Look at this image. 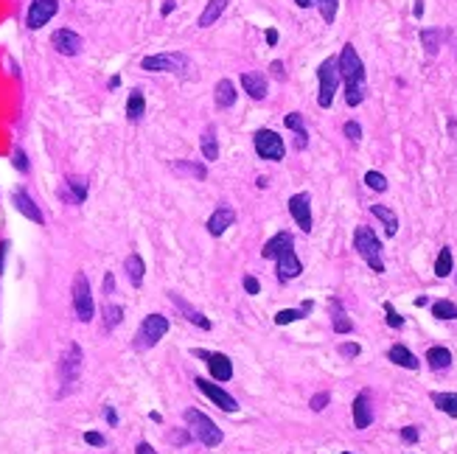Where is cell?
Instances as JSON below:
<instances>
[{
    "mask_svg": "<svg viewBox=\"0 0 457 454\" xmlns=\"http://www.w3.org/2000/svg\"><path fill=\"white\" fill-rule=\"evenodd\" d=\"M337 70H340V79L345 82V104L359 107L367 96V79H365V65L351 42L343 45V51L337 56Z\"/></svg>",
    "mask_w": 457,
    "mask_h": 454,
    "instance_id": "6da1fadb",
    "label": "cell"
},
{
    "mask_svg": "<svg viewBox=\"0 0 457 454\" xmlns=\"http://www.w3.org/2000/svg\"><path fill=\"white\" fill-rule=\"evenodd\" d=\"M183 418H185V427H188V435L191 438H197L202 446H208V449H217L222 441H225V435H222V429L205 415V412H200V410H185L183 412Z\"/></svg>",
    "mask_w": 457,
    "mask_h": 454,
    "instance_id": "7a4b0ae2",
    "label": "cell"
},
{
    "mask_svg": "<svg viewBox=\"0 0 457 454\" xmlns=\"http://www.w3.org/2000/svg\"><path fill=\"white\" fill-rule=\"evenodd\" d=\"M353 250L365 258V264L373 269V272H384V261H382V241L376 238V233L370 227L359 225L353 233Z\"/></svg>",
    "mask_w": 457,
    "mask_h": 454,
    "instance_id": "3957f363",
    "label": "cell"
},
{
    "mask_svg": "<svg viewBox=\"0 0 457 454\" xmlns=\"http://www.w3.org/2000/svg\"><path fill=\"white\" fill-rule=\"evenodd\" d=\"M317 79H320V96H317V104L323 110H329L334 104V96H337V87H340V70H337V56H329L326 62H320L317 68Z\"/></svg>",
    "mask_w": 457,
    "mask_h": 454,
    "instance_id": "277c9868",
    "label": "cell"
},
{
    "mask_svg": "<svg viewBox=\"0 0 457 454\" xmlns=\"http://www.w3.org/2000/svg\"><path fill=\"white\" fill-rule=\"evenodd\" d=\"M169 329H171V323H169V317H163V314H149V317H143V323H140V329H138V334H135V348H138V350L154 348L157 342L169 334Z\"/></svg>",
    "mask_w": 457,
    "mask_h": 454,
    "instance_id": "5b68a950",
    "label": "cell"
},
{
    "mask_svg": "<svg viewBox=\"0 0 457 454\" xmlns=\"http://www.w3.org/2000/svg\"><path fill=\"white\" fill-rule=\"evenodd\" d=\"M82 362H85L82 348H79L76 342H71L68 350H65V356L59 359V376H62V384H65L59 395H68V393L76 387V381H79V376H82Z\"/></svg>",
    "mask_w": 457,
    "mask_h": 454,
    "instance_id": "8992f818",
    "label": "cell"
},
{
    "mask_svg": "<svg viewBox=\"0 0 457 454\" xmlns=\"http://www.w3.org/2000/svg\"><path fill=\"white\" fill-rule=\"evenodd\" d=\"M252 146H255V152H258L261 160H272L275 163V160H284V154H286L284 137L275 129H258L252 135Z\"/></svg>",
    "mask_w": 457,
    "mask_h": 454,
    "instance_id": "52a82bcc",
    "label": "cell"
},
{
    "mask_svg": "<svg viewBox=\"0 0 457 454\" xmlns=\"http://www.w3.org/2000/svg\"><path fill=\"white\" fill-rule=\"evenodd\" d=\"M73 312H76V317L82 323H90L93 320V312H96L93 295H90V281H87L85 272H76L73 275Z\"/></svg>",
    "mask_w": 457,
    "mask_h": 454,
    "instance_id": "ba28073f",
    "label": "cell"
},
{
    "mask_svg": "<svg viewBox=\"0 0 457 454\" xmlns=\"http://www.w3.org/2000/svg\"><path fill=\"white\" fill-rule=\"evenodd\" d=\"M143 70H152V73H185L188 70V56L185 54H154V56H146L140 62Z\"/></svg>",
    "mask_w": 457,
    "mask_h": 454,
    "instance_id": "9c48e42d",
    "label": "cell"
},
{
    "mask_svg": "<svg viewBox=\"0 0 457 454\" xmlns=\"http://www.w3.org/2000/svg\"><path fill=\"white\" fill-rule=\"evenodd\" d=\"M56 11H59V0H31L28 14H25V25H28L31 31H37V28H42L45 23H51Z\"/></svg>",
    "mask_w": 457,
    "mask_h": 454,
    "instance_id": "30bf717a",
    "label": "cell"
},
{
    "mask_svg": "<svg viewBox=\"0 0 457 454\" xmlns=\"http://www.w3.org/2000/svg\"><path fill=\"white\" fill-rule=\"evenodd\" d=\"M194 384H197V387H200V390H202V393H205V395H208V398H211L217 407H222L225 412H236V410H238V401H236L230 393H225V390H222L217 381H208V379L197 376V379H194Z\"/></svg>",
    "mask_w": 457,
    "mask_h": 454,
    "instance_id": "8fae6325",
    "label": "cell"
},
{
    "mask_svg": "<svg viewBox=\"0 0 457 454\" xmlns=\"http://www.w3.org/2000/svg\"><path fill=\"white\" fill-rule=\"evenodd\" d=\"M51 45L62 54V56H76V54H82V37L76 34V31H71V28H56L54 34H51Z\"/></svg>",
    "mask_w": 457,
    "mask_h": 454,
    "instance_id": "7c38bea8",
    "label": "cell"
},
{
    "mask_svg": "<svg viewBox=\"0 0 457 454\" xmlns=\"http://www.w3.org/2000/svg\"><path fill=\"white\" fill-rule=\"evenodd\" d=\"M289 214H292V219L298 222V227L303 233H309L312 230V197L309 194L289 197Z\"/></svg>",
    "mask_w": 457,
    "mask_h": 454,
    "instance_id": "4fadbf2b",
    "label": "cell"
},
{
    "mask_svg": "<svg viewBox=\"0 0 457 454\" xmlns=\"http://www.w3.org/2000/svg\"><path fill=\"white\" fill-rule=\"evenodd\" d=\"M200 359H208V367H211V376L217 381H230L233 379V362H230L225 353H208V350H194Z\"/></svg>",
    "mask_w": 457,
    "mask_h": 454,
    "instance_id": "5bb4252c",
    "label": "cell"
},
{
    "mask_svg": "<svg viewBox=\"0 0 457 454\" xmlns=\"http://www.w3.org/2000/svg\"><path fill=\"white\" fill-rule=\"evenodd\" d=\"M11 205L25 216V219H31L34 225H45V216H42V211L37 208V202L23 191V188H17L14 194H11Z\"/></svg>",
    "mask_w": 457,
    "mask_h": 454,
    "instance_id": "9a60e30c",
    "label": "cell"
},
{
    "mask_svg": "<svg viewBox=\"0 0 457 454\" xmlns=\"http://www.w3.org/2000/svg\"><path fill=\"white\" fill-rule=\"evenodd\" d=\"M275 261H278V278H281V281H292V278H298V275L303 272V264H300V258L295 255V247L284 250Z\"/></svg>",
    "mask_w": 457,
    "mask_h": 454,
    "instance_id": "2e32d148",
    "label": "cell"
},
{
    "mask_svg": "<svg viewBox=\"0 0 457 454\" xmlns=\"http://www.w3.org/2000/svg\"><path fill=\"white\" fill-rule=\"evenodd\" d=\"M373 424V407H370V393H359L353 398V427L356 429H367Z\"/></svg>",
    "mask_w": 457,
    "mask_h": 454,
    "instance_id": "e0dca14e",
    "label": "cell"
},
{
    "mask_svg": "<svg viewBox=\"0 0 457 454\" xmlns=\"http://www.w3.org/2000/svg\"><path fill=\"white\" fill-rule=\"evenodd\" d=\"M233 222H236V211L230 205H219L211 214V219H208V233L211 235H222L228 227H233Z\"/></svg>",
    "mask_w": 457,
    "mask_h": 454,
    "instance_id": "ac0fdd59",
    "label": "cell"
},
{
    "mask_svg": "<svg viewBox=\"0 0 457 454\" xmlns=\"http://www.w3.org/2000/svg\"><path fill=\"white\" fill-rule=\"evenodd\" d=\"M241 87H244V93H247L250 99H255V102H261V99L267 96V79H264L261 73L244 70V73H241Z\"/></svg>",
    "mask_w": 457,
    "mask_h": 454,
    "instance_id": "d6986e66",
    "label": "cell"
},
{
    "mask_svg": "<svg viewBox=\"0 0 457 454\" xmlns=\"http://www.w3.org/2000/svg\"><path fill=\"white\" fill-rule=\"evenodd\" d=\"M62 200H68L71 205H82L87 200V183L82 177H68L62 188Z\"/></svg>",
    "mask_w": 457,
    "mask_h": 454,
    "instance_id": "ffe728a7",
    "label": "cell"
},
{
    "mask_svg": "<svg viewBox=\"0 0 457 454\" xmlns=\"http://www.w3.org/2000/svg\"><path fill=\"white\" fill-rule=\"evenodd\" d=\"M289 247H295V238H292V233L281 230V233H275V235L264 244L261 255H264V258H278V255H281L284 250H289Z\"/></svg>",
    "mask_w": 457,
    "mask_h": 454,
    "instance_id": "44dd1931",
    "label": "cell"
},
{
    "mask_svg": "<svg viewBox=\"0 0 457 454\" xmlns=\"http://www.w3.org/2000/svg\"><path fill=\"white\" fill-rule=\"evenodd\" d=\"M236 99H238V93H236V85H233L230 79L217 82V87H214V102H217L219 110H230V107L236 104Z\"/></svg>",
    "mask_w": 457,
    "mask_h": 454,
    "instance_id": "7402d4cb",
    "label": "cell"
},
{
    "mask_svg": "<svg viewBox=\"0 0 457 454\" xmlns=\"http://www.w3.org/2000/svg\"><path fill=\"white\" fill-rule=\"evenodd\" d=\"M123 269H126V278H129V283H132V286H140V283H143L146 264H143V258H140L138 252H129V255H126Z\"/></svg>",
    "mask_w": 457,
    "mask_h": 454,
    "instance_id": "603a6c76",
    "label": "cell"
},
{
    "mask_svg": "<svg viewBox=\"0 0 457 454\" xmlns=\"http://www.w3.org/2000/svg\"><path fill=\"white\" fill-rule=\"evenodd\" d=\"M387 359H390L393 364H398V367L418 370V359H415V353H413L410 348H404V345H393V348L387 350Z\"/></svg>",
    "mask_w": 457,
    "mask_h": 454,
    "instance_id": "cb8c5ba5",
    "label": "cell"
},
{
    "mask_svg": "<svg viewBox=\"0 0 457 454\" xmlns=\"http://www.w3.org/2000/svg\"><path fill=\"white\" fill-rule=\"evenodd\" d=\"M171 300L177 303V309H180V312L185 314V320H188V323H194V326H200L202 331H211V320H208L205 314H200L197 309H191V306H188V303H185V300H183L180 295H171Z\"/></svg>",
    "mask_w": 457,
    "mask_h": 454,
    "instance_id": "d4e9b609",
    "label": "cell"
},
{
    "mask_svg": "<svg viewBox=\"0 0 457 454\" xmlns=\"http://www.w3.org/2000/svg\"><path fill=\"white\" fill-rule=\"evenodd\" d=\"M370 214L384 225V233H387V235H396V233H398V216H396L387 205H370Z\"/></svg>",
    "mask_w": 457,
    "mask_h": 454,
    "instance_id": "484cf974",
    "label": "cell"
},
{
    "mask_svg": "<svg viewBox=\"0 0 457 454\" xmlns=\"http://www.w3.org/2000/svg\"><path fill=\"white\" fill-rule=\"evenodd\" d=\"M230 0H208V6H205V11L200 14V28H208V25H214L222 14H225V8H228Z\"/></svg>",
    "mask_w": 457,
    "mask_h": 454,
    "instance_id": "4316f807",
    "label": "cell"
},
{
    "mask_svg": "<svg viewBox=\"0 0 457 454\" xmlns=\"http://www.w3.org/2000/svg\"><path fill=\"white\" fill-rule=\"evenodd\" d=\"M427 362H429V367H432V370H446V367L452 364V350H449V348L435 345V348H429V350H427Z\"/></svg>",
    "mask_w": 457,
    "mask_h": 454,
    "instance_id": "83f0119b",
    "label": "cell"
},
{
    "mask_svg": "<svg viewBox=\"0 0 457 454\" xmlns=\"http://www.w3.org/2000/svg\"><path fill=\"white\" fill-rule=\"evenodd\" d=\"M284 123H286V129H292V132L298 135V149H306V143H309V132H306L303 115H300V113H289L286 118H284Z\"/></svg>",
    "mask_w": 457,
    "mask_h": 454,
    "instance_id": "f1b7e54d",
    "label": "cell"
},
{
    "mask_svg": "<svg viewBox=\"0 0 457 454\" xmlns=\"http://www.w3.org/2000/svg\"><path fill=\"white\" fill-rule=\"evenodd\" d=\"M329 306H331V317H334V331H337V334H351V331H353V323L348 320L343 303H340V300H331Z\"/></svg>",
    "mask_w": 457,
    "mask_h": 454,
    "instance_id": "f546056e",
    "label": "cell"
},
{
    "mask_svg": "<svg viewBox=\"0 0 457 454\" xmlns=\"http://www.w3.org/2000/svg\"><path fill=\"white\" fill-rule=\"evenodd\" d=\"M146 113V99L140 90H132L129 99H126V118L129 121H140V115Z\"/></svg>",
    "mask_w": 457,
    "mask_h": 454,
    "instance_id": "4dcf8cb0",
    "label": "cell"
},
{
    "mask_svg": "<svg viewBox=\"0 0 457 454\" xmlns=\"http://www.w3.org/2000/svg\"><path fill=\"white\" fill-rule=\"evenodd\" d=\"M432 404H435L441 412L457 418V393H432Z\"/></svg>",
    "mask_w": 457,
    "mask_h": 454,
    "instance_id": "1f68e13d",
    "label": "cell"
},
{
    "mask_svg": "<svg viewBox=\"0 0 457 454\" xmlns=\"http://www.w3.org/2000/svg\"><path fill=\"white\" fill-rule=\"evenodd\" d=\"M452 266H455L452 250L444 247V250L438 252V261H435V275H438V278H449V275H452Z\"/></svg>",
    "mask_w": 457,
    "mask_h": 454,
    "instance_id": "d6a6232c",
    "label": "cell"
},
{
    "mask_svg": "<svg viewBox=\"0 0 457 454\" xmlns=\"http://www.w3.org/2000/svg\"><path fill=\"white\" fill-rule=\"evenodd\" d=\"M202 154H205V160H217L219 157V143H217L214 126H208L205 135H202Z\"/></svg>",
    "mask_w": 457,
    "mask_h": 454,
    "instance_id": "836d02e7",
    "label": "cell"
},
{
    "mask_svg": "<svg viewBox=\"0 0 457 454\" xmlns=\"http://www.w3.org/2000/svg\"><path fill=\"white\" fill-rule=\"evenodd\" d=\"M432 317H438V320H457V303H452V300L432 303Z\"/></svg>",
    "mask_w": 457,
    "mask_h": 454,
    "instance_id": "e575fe53",
    "label": "cell"
},
{
    "mask_svg": "<svg viewBox=\"0 0 457 454\" xmlns=\"http://www.w3.org/2000/svg\"><path fill=\"white\" fill-rule=\"evenodd\" d=\"M421 42H424L427 54L435 56L438 48H441V31H435V28H424V31H421Z\"/></svg>",
    "mask_w": 457,
    "mask_h": 454,
    "instance_id": "d590c367",
    "label": "cell"
},
{
    "mask_svg": "<svg viewBox=\"0 0 457 454\" xmlns=\"http://www.w3.org/2000/svg\"><path fill=\"white\" fill-rule=\"evenodd\" d=\"M121 320H123V309L115 303H107L104 306V331H113L115 326H121Z\"/></svg>",
    "mask_w": 457,
    "mask_h": 454,
    "instance_id": "8d00e7d4",
    "label": "cell"
},
{
    "mask_svg": "<svg viewBox=\"0 0 457 454\" xmlns=\"http://www.w3.org/2000/svg\"><path fill=\"white\" fill-rule=\"evenodd\" d=\"M365 185L370 188V191H387V177L384 174H379V171H367L365 174Z\"/></svg>",
    "mask_w": 457,
    "mask_h": 454,
    "instance_id": "74e56055",
    "label": "cell"
},
{
    "mask_svg": "<svg viewBox=\"0 0 457 454\" xmlns=\"http://www.w3.org/2000/svg\"><path fill=\"white\" fill-rule=\"evenodd\" d=\"M300 317H306L303 309H284V312L275 314V323H278V326H289V323H298Z\"/></svg>",
    "mask_w": 457,
    "mask_h": 454,
    "instance_id": "f35d334b",
    "label": "cell"
},
{
    "mask_svg": "<svg viewBox=\"0 0 457 454\" xmlns=\"http://www.w3.org/2000/svg\"><path fill=\"white\" fill-rule=\"evenodd\" d=\"M320 6V14L326 23H334L337 20V8H340V0H315Z\"/></svg>",
    "mask_w": 457,
    "mask_h": 454,
    "instance_id": "ab89813d",
    "label": "cell"
},
{
    "mask_svg": "<svg viewBox=\"0 0 457 454\" xmlns=\"http://www.w3.org/2000/svg\"><path fill=\"white\" fill-rule=\"evenodd\" d=\"M384 314H387V326H390V329H401V326H404V317L393 309V303H384Z\"/></svg>",
    "mask_w": 457,
    "mask_h": 454,
    "instance_id": "60d3db41",
    "label": "cell"
},
{
    "mask_svg": "<svg viewBox=\"0 0 457 454\" xmlns=\"http://www.w3.org/2000/svg\"><path fill=\"white\" fill-rule=\"evenodd\" d=\"M343 132H345V137H348V140H353V143H359V140H362V126H359L356 121H345Z\"/></svg>",
    "mask_w": 457,
    "mask_h": 454,
    "instance_id": "b9f144b4",
    "label": "cell"
},
{
    "mask_svg": "<svg viewBox=\"0 0 457 454\" xmlns=\"http://www.w3.org/2000/svg\"><path fill=\"white\" fill-rule=\"evenodd\" d=\"M11 160H14V168L20 171V174H28V157H25V152L17 146L14 149V154H11Z\"/></svg>",
    "mask_w": 457,
    "mask_h": 454,
    "instance_id": "7bdbcfd3",
    "label": "cell"
},
{
    "mask_svg": "<svg viewBox=\"0 0 457 454\" xmlns=\"http://www.w3.org/2000/svg\"><path fill=\"white\" fill-rule=\"evenodd\" d=\"M177 168H183V171H188V174H194L197 180H205V166H200V163H177Z\"/></svg>",
    "mask_w": 457,
    "mask_h": 454,
    "instance_id": "ee69618b",
    "label": "cell"
},
{
    "mask_svg": "<svg viewBox=\"0 0 457 454\" xmlns=\"http://www.w3.org/2000/svg\"><path fill=\"white\" fill-rule=\"evenodd\" d=\"M329 401H331V395H329V393H317V395L312 398V410H315V412H320V410H326V404H329Z\"/></svg>",
    "mask_w": 457,
    "mask_h": 454,
    "instance_id": "f6af8a7d",
    "label": "cell"
},
{
    "mask_svg": "<svg viewBox=\"0 0 457 454\" xmlns=\"http://www.w3.org/2000/svg\"><path fill=\"white\" fill-rule=\"evenodd\" d=\"M401 441L404 443H418V429L415 427H404L401 429Z\"/></svg>",
    "mask_w": 457,
    "mask_h": 454,
    "instance_id": "bcb514c9",
    "label": "cell"
},
{
    "mask_svg": "<svg viewBox=\"0 0 457 454\" xmlns=\"http://www.w3.org/2000/svg\"><path fill=\"white\" fill-rule=\"evenodd\" d=\"M85 443H90V446H104L107 441H104L102 432H85Z\"/></svg>",
    "mask_w": 457,
    "mask_h": 454,
    "instance_id": "7dc6e473",
    "label": "cell"
},
{
    "mask_svg": "<svg viewBox=\"0 0 457 454\" xmlns=\"http://www.w3.org/2000/svg\"><path fill=\"white\" fill-rule=\"evenodd\" d=\"M340 353L348 356V359H353V356H359V345L356 342H345V345H340Z\"/></svg>",
    "mask_w": 457,
    "mask_h": 454,
    "instance_id": "c3c4849f",
    "label": "cell"
},
{
    "mask_svg": "<svg viewBox=\"0 0 457 454\" xmlns=\"http://www.w3.org/2000/svg\"><path fill=\"white\" fill-rule=\"evenodd\" d=\"M269 73H272V76H275L278 82H284V79H286V70H284V62H272V65H269Z\"/></svg>",
    "mask_w": 457,
    "mask_h": 454,
    "instance_id": "681fc988",
    "label": "cell"
},
{
    "mask_svg": "<svg viewBox=\"0 0 457 454\" xmlns=\"http://www.w3.org/2000/svg\"><path fill=\"white\" fill-rule=\"evenodd\" d=\"M244 289H247V295H258L261 286H258V281H255L252 275H247V278H244Z\"/></svg>",
    "mask_w": 457,
    "mask_h": 454,
    "instance_id": "f907efd6",
    "label": "cell"
},
{
    "mask_svg": "<svg viewBox=\"0 0 457 454\" xmlns=\"http://www.w3.org/2000/svg\"><path fill=\"white\" fill-rule=\"evenodd\" d=\"M113 289H115V278H113V272H107V275H104V295H113Z\"/></svg>",
    "mask_w": 457,
    "mask_h": 454,
    "instance_id": "816d5d0a",
    "label": "cell"
},
{
    "mask_svg": "<svg viewBox=\"0 0 457 454\" xmlns=\"http://www.w3.org/2000/svg\"><path fill=\"white\" fill-rule=\"evenodd\" d=\"M6 255H8V241H0V272L6 269Z\"/></svg>",
    "mask_w": 457,
    "mask_h": 454,
    "instance_id": "f5cc1de1",
    "label": "cell"
},
{
    "mask_svg": "<svg viewBox=\"0 0 457 454\" xmlns=\"http://www.w3.org/2000/svg\"><path fill=\"white\" fill-rule=\"evenodd\" d=\"M104 415H107V424H110V427H115V424H118V415H115L113 407H104Z\"/></svg>",
    "mask_w": 457,
    "mask_h": 454,
    "instance_id": "db71d44e",
    "label": "cell"
},
{
    "mask_svg": "<svg viewBox=\"0 0 457 454\" xmlns=\"http://www.w3.org/2000/svg\"><path fill=\"white\" fill-rule=\"evenodd\" d=\"M267 45H278V31L275 28H267Z\"/></svg>",
    "mask_w": 457,
    "mask_h": 454,
    "instance_id": "11a10c76",
    "label": "cell"
},
{
    "mask_svg": "<svg viewBox=\"0 0 457 454\" xmlns=\"http://www.w3.org/2000/svg\"><path fill=\"white\" fill-rule=\"evenodd\" d=\"M135 452H138V454H157L152 446H149V443H138V449H135Z\"/></svg>",
    "mask_w": 457,
    "mask_h": 454,
    "instance_id": "9f6ffc18",
    "label": "cell"
},
{
    "mask_svg": "<svg viewBox=\"0 0 457 454\" xmlns=\"http://www.w3.org/2000/svg\"><path fill=\"white\" fill-rule=\"evenodd\" d=\"M413 14H415V17H421V14H424V0H415V6H413Z\"/></svg>",
    "mask_w": 457,
    "mask_h": 454,
    "instance_id": "6f0895ef",
    "label": "cell"
},
{
    "mask_svg": "<svg viewBox=\"0 0 457 454\" xmlns=\"http://www.w3.org/2000/svg\"><path fill=\"white\" fill-rule=\"evenodd\" d=\"M171 8H174V0H166V6H163V11H160V14H163V17H166V14H169V11H171Z\"/></svg>",
    "mask_w": 457,
    "mask_h": 454,
    "instance_id": "680465c9",
    "label": "cell"
},
{
    "mask_svg": "<svg viewBox=\"0 0 457 454\" xmlns=\"http://www.w3.org/2000/svg\"><path fill=\"white\" fill-rule=\"evenodd\" d=\"M295 3H298V6H300V8H309V6H312V3H315V0H295Z\"/></svg>",
    "mask_w": 457,
    "mask_h": 454,
    "instance_id": "91938a15",
    "label": "cell"
},
{
    "mask_svg": "<svg viewBox=\"0 0 457 454\" xmlns=\"http://www.w3.org/2000/svg\"><path fill=\"white\" fill-rule=\"evenodd\" d=\"M118 85H121V76H113V79H110V90H115Z\"/></svg>",
    "mask_w": 457,
    "mask_h": 454,
    "instance_id": "94428289",
    "label": "cell"
},
{
    "mask_svg": "<svg viewBox=\"0 0 457 454\" xmlns=\"http://www.w3.org/2000/svg\"><path fill=\"white\" fill-rule=\"evenodd\" d=\"M343 454H351V452H343Z\"/></svg>",
    "mask_w": 457,
    "mask_h": 454,
    "instance_id": "6125c7cd",
    "label": "cell"
}]
</instances>
